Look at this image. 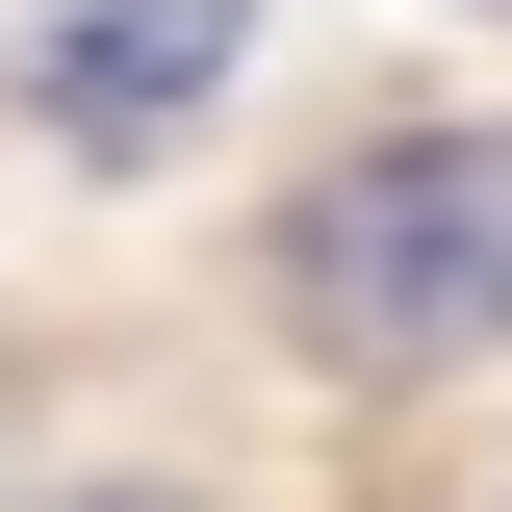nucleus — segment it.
I'll return each mask as SVG.
<instances>
[{
  "label": "nucleus",
  "mask_w": 512,
  "mask_h": 512,
  "mask_svg": "<svg viewBox=\"0 0 512 512\" xmlns=\"http://www.w3.org/2000/svg\"><path fill=\"white\" fill-rule=\"evenodd\" d=\"M282 308L333 333V359L436 384L512 333V128H384V154H333L308 205H282Z\"/></svg>",
  "instance_id": "nucleus-1"
},
{
  "label": "nucleus",
  "mask_w": 512,
  "mask_h": 512,
  "mask_svg": "<svg viewBox=\"0 0 512 512\" xmlns=\"http://www.w3.org/2000/svg\"><path fill=\"white\" fill-rule=\"evenodd\" d=\"M231 26H256V0H77V26H52V128H103V154L180 128L205 77H231Z\"/></svg>",
  "instance_id": "nucleus-2"
},
{
  "label": "nucleus",
  "mask_w": 512,
  "mask_h": 512,
  "mask_svg": "<svg viewBox=\"0 0 512 512\" xmlns=\"http://www.w3.org/2000/svg\"><path fill=\"white\" fill-rule=\"evenodd\" d=\"M77 512H180V487H77Z\"/></svg>",
  "instance_id": "nucleus-3"
}]
</instances>
